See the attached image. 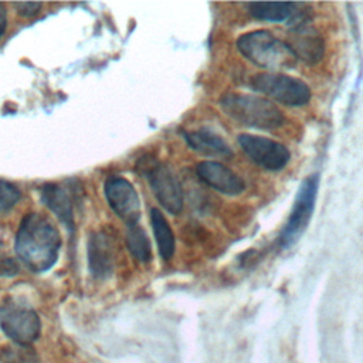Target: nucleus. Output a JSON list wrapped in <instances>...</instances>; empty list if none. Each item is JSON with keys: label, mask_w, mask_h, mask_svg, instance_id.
<instances>
[{"label": "nucleus", "mask_w": 363, "mask_h": 363, "mask_svg": "<svg viewBox=\"0 0 363 363\" xmlns=\"http://www.w3.org/2000/svg\"><path fill=\"white\" fill-rule=\"evenodd\" d=\"M60 248L61 235L48 217L40 213L24 216L14 241L20 261L34 272H44L58 259Z\"/></svg>", "instance_id": "nucleus-1"}, {"label": "nucleus", "mask_w": 363, "mask_h": 363, "mask_svg": "<svg viewBox=\"0 0 363 363\" xmlns=\"http://www.w3.org/2000/svg\"><path fill=\"white\" fill-rule=\"evenodd\" d=\"M238 51L254 65L267 72H285L294 69L298 57L289 44L268 30H254L237 38Z\"/></svg>", "instance_id": "nucleus-2"}, {"label": "nucleus", "mask_w": 363, "mask_h": 363, "mask_svg": "<svg viewBox=\"0 0 363 363\" xmlns=\"http://www.w3.org/2000/svg\"><path fill=\"white\" fill-rule=\"evenodd\" d=\"M220 106L235 122L258 130H275L285 122L282 111L264 96L228 92L220 98Z\"/></svg>", "instance_id": "nucleus-3"}, {"label": "nucleus", "mask_w": 363, "mask_h": 363, "mask_svg": "<svg viewBox=\"0 0 363 363\" xmlns=\"http://www.w3.org/2000/svg\"><path fill=\"white\" fill-rule=\"evenodd\" d=\"M251 88L285 106H303L312 96L306 82L285 72H258L251 78Z\"/></svg>", "instance_id": "nucleus-4"}, {"label": "nucleus", "mask_w": 363, "mask_h": 363, "mask_svg": "<svg viewBox=\"0 0 363 363\" xmlns=\"http://www.w3.org/2000/svg\"><path fill=\"white\" fill-rule=\"evenodd\" d=\"M0 328L16 343L30 346L40 336L41 322L30 305L7 296L0 303Z\"/></svg>", "instance_id": "nucleus-5"}, {"label": "nucleus", "mask_w": 363, "mask_h": 363, "mask_svg": "<svg viewBox=\"0 0 363 363\" xmlns=\"http://www.w3.org/2000/svg\"><path fill=\"white\" fill-rule=\"evenodd\" d=\"M318 187H319L318 174L308 176L299 186L291 213L288 216V220L278 235V242L281 248H286L292 245L306 230L315 210Z\"/></svg>", "instance_id": "nucleus-6"}, {"label": "nucleus", "mask_w": 363, "mask_h": 363, "mask_svg": "<svg viewBox=\"0 0 363 363\" xmlns=\"http://www.w3.org/2000/svg\"><path fill=\"white\" fill-rule=\"evenodd\" d=\"M237 140L245 156L252 163L268 172H278L284 169L291 159V152L285 145L267 136L241 133Z\"/></svg>", "instance_id": "nucleus-7"}, {"label": "nucleus", "mask_w": 363, "mask_h": 363, "mask_svg": "<svg viewBox=\"0 0 363 363\" xmlns=\"http://www.w3.org/2000/svg\"><path fill=\"white\" fill-rule=\"evenodd\" d=\"M289 24L291 30L286 43L294 50L298 60L308 64L319 62L325 55V41L318 30L312 26L306 9Z\"/></svg>", "instance_id": "nucleus-8"}, {"label": "nucleus", "mask_w": 363, "mask_h": 363, "mask_svg": "<svg viewBox=\"0 0 363 363\" xmlns=\"http://www.w3.org/2000/svg\"><path fill=\"white\" fill-rule=\"evenodd\" d=\"M104 193L109 207L128 225L138 224L140 218V200L135 187L125 177L111 176L105 180Z\"/></svg>", "instance_id": "nucleus-9"}, {"label": "nucleus", "mask_w": 363, "mask_h": 363, "mask_svg": "<svg viewBox=\"0 0 363 363\" xmlns=\"http://www.w3.org/2000/svg\"><path fill=\"white\" fill-rule=\"evenodd\" d=\"M145 176L157 201L170 214H179L183 208V191L173 172L163 163H152L145 167Z\"/></svg>", "instance_id": "nucleus-10"}, {"label": "nucleus", "mask_w": 363, "mask_h": 363, "mask_svg": "<svg viewBox=\"0 0 363 363\" xmlns=\"http://www.w3.org/2000/svg\"><path fill=\"white\" fill-rule=\"evenodd\" d=\"M196 173L207 186L225 196H238L245 190L244 180L220 162L204 160L196 166Z\"/></svg>", "instance_id": "nucleus-11"}, {"label": "nucleus", "mask_w": 363, "mask_h": 363, "mask_svg": "<svg viewBox=\"0 0 363 363\" xmlns=\"http://www.w3.org/2000/svg\"><path fill=\"white\" fill-rule=\"evenodd\" d=\"M88 267L95 278H108L115 264V251L112 240L108 234L92 233L88 240Z\"/></svg>", "instance_id": "nucleus-12"}, {"label": "nucleus", "mask_w": 363, "mask_h": 363, "mask_svg": "<svg viewBox=\"0 0 363 363\" xmlns=\"http://www.w3.org/2000/svg\"><path fill=\"white\" fill-rule=\"evenodd\" d=\"M40 197L45 207H48L58 217L67 230L72 231L75 228L72 197L64 186L58 183H47L41 187Z\"/></svg>", "instance_id": "nucleus-13"}, {"label": "nucleus", "mask_w": 363, "mask_h": 363, "mask_svg": "<svg viewBox=\"0 0 363 363\" xmlns=\"http://www.w3.org/2000/svg\"><path fill=\"white\" fill-rule=\"evenodd\" d=\"M183 138L186 143L200 155L208 157H230L233 155L228 143L218 133L208 128L183 132Z\"/></svg>", "instance_id": "nucleus-14"}, {"label": "nucleus", "mask_w": 363, "mask_h": 363, "mask_svg": "<svg viewBox=\"0 0 363 363\" xmlns=\"http://www.w3.org/2000/svg\"><path fill=\"white\" fill-rule=\"evenodd\" d=\"M305 7V3L286 1H254L247 4L248 13L254 18L271 23H291Z\"/></svg>", "instance_id": "nucleus-15"}, {"label": "nucleus", "mask_w": 363, "mask_h": 363, "mask_svg": "<svg viewBox=\"0 0 363 363\" xmlns=\"http://www.w3.org/2000/svg\"><path fill=\"white\" fill-rule=\"evenodd\" d=\"M150 223L155 234V240L159 248V254L163 259H169L174 254V234L163 213L159 208H150Z\"/></svg>", "instance_id": "nucleus-16"}, {"label": "nucleus", "mask_w": 363, "mask_h": 363, "mask_svg": "<svg viewBox=\"0 0 363 363\" xmlns=\"http://www.w3.org/2000/svg\"><path fill=\"white\" fill-rule=\"evenodd\" d=\"M126 244L129 252L139 261V262H149L152 258V247L147 238V234L139 224L128 225L126 230Z\"/></svg>", "instance_id": "nucleus-17"}, {"label": "nucleus", "mask_w": 363, "mask_h": 363, "mask_svg": "<svg viewBox=\"0 0 363 363\" xmlns=\"http://www.w3.org/2000/svg\"><path fill=\"white\" fill-rule=\"evenodd\" d=\"M1 363H38V356L27 345L6 346L0 352Z\"/></svg>", "instance_id": "nucleus-18"}, {"label": "nucleus", "mask_w": 363, "mask_h": 363, "mask_svg": "<svg viewBox=\"0 0 363 363\" xmlns=\"http://www.w3.org/2000/svg\"><path fill=\"white\" fill-rule=\"evenodd\" d=\"M20 199V190L10 182L0 179V208H11Z\"/></svg>", "instance_id": "nucleus-19"}, {"label": "nucleus", "mask_w": 363, "mask_h": 363, "mask_svg": "<svg viewBox=\"0 0 363 363\" xmlns=\"http://www.w3.org/2000/svg\"><path fill=\"white\" fill-rule=\"evenodd\" d=\"M13 6L23 17H33L41 10V3H13Z\"/></svg>", "instance_id": "nucleus-20"}, {"label": "nucleus", "mask_w": 363, "mask_h": 363, "mask_svg": "<svg viewBox=\"0 0 363 363\" xmlns=\"http://www.w3.org/2000/svg\"><path fill=\"white\" fill-rule=\"evenodd\" d=\"M18 271V267L13 259H3L0 261V275H16Z\"/></svg>", "instance_id": "nucleus-21"}, {"label": "nucleus", "mask_w": 363, "mask_h": 363, "mask_svg": "<svg viewBox=\"0 0 363 363\" xmlns=\"http://www.w3.org/2000/svg\"><path fill=\"white\" fill-rule=\"evenodd\" d=\"M7 27V11L3 3H0V37L4 34Z\"/></svg>", "instance_id": "nucleus-22"}]
</instances>
